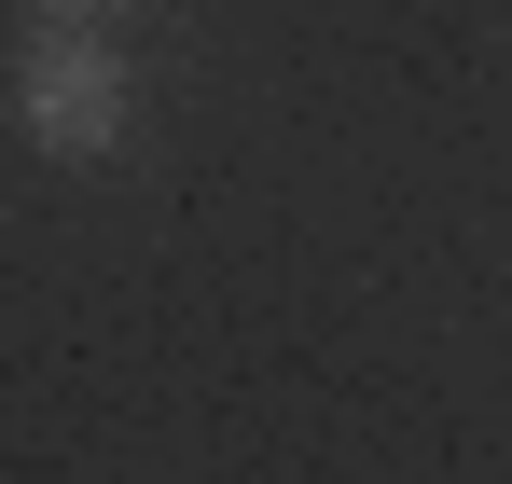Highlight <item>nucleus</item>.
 Segmentation results:
<instances>
[{
    "label": "nucleus",
    "instance_id": "nucleus-2",
    "mask_svg": "<svg viewBox=\"0 0 512 484\" xmlns=\"http://www.w3.org/2000/svg\"><path fill=\"white\" fill-rule=\"evenodd\" d=\"M42 14H111V0H42Z\"/></svg>",
    "mask_w": 512,
    "mask_h": 484
},
{
    "label": "nucleus",
    "instance_id": "nucleus-1",
    "mask_svg": "<svg viewBox=\"0 0 512 484\" xmlns=\"http://www.w3.org/2000/svg\"><path fill=\"white\" fill-rule=\"evenodd\" d=\"M28 125L42 139H111V56H56V70H28Z\"/></svg>",
    "mask_w": 512,
    "mask_h": 484
}]
</instances>
